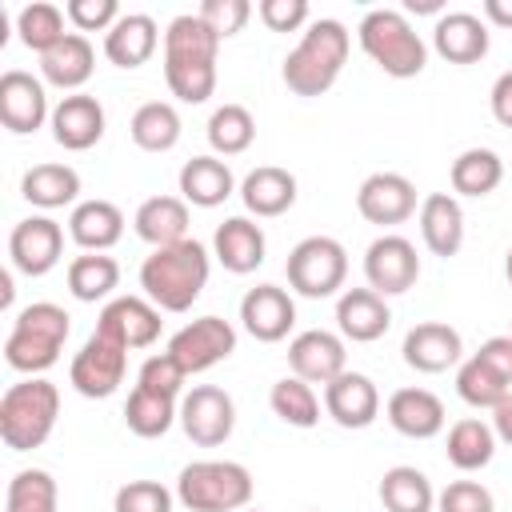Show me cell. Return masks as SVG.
Segmentation results:
<instances>
[{"mask_svg":"<svg viewBox=\"0 0 512 512\" xmlns=\"http://www.w3.org/2000/svg\"><path fill=\"white\" fill-rule=\"evenodd\" d=\"M216 52H220V36L196 12L176 16L164 32L168 92L184 104H204L216 92Z\"/></svg>","mask_w":512,"mask_h":512,"instance_id":"1","label":"cell"},{"mask_svg":"<svg viewBox=\"0 0 512 512\" xmlns=\"http://www.w3.org/2000/svg\"><path fill=\"white\" fill-rule=\"evenodd\" d=\"M208 272H212L208 248L188 236L180 244L152 248V256H144L140 288L160 312H188L200 300V292L208 284Z\"/></svg>","mask_w":512,"mask_h":512,"instance_id":"2","label":"cell"},{"mask_svg":"<svg viewBox=\"0 0 512 512\" xmlns=\"http://www.w3.org/2000/svg\"><path fill=\"white\" fill-rule=\"evenodd\" d=\"M348 48H352V36H348V28L340 20H332V16L312 20L308 32L300 36V44L284 56L280 76H284L288 92L292 96H304V100L324 96L340 80L344 60H348Z\"/></svg>","mask_w":512,"mask_h":512,"instance_id":"3","label":"cell"},{"mask_svg":"<svg viewBox=\"0 0 512 512\" xmlns=\"http://www.w3.org/2000/svg\"><path fill=\"white\" fill-rule=\"evenodd\" d=\"M72 332V316L52 304V300H36L28 308L16 312L12 328H8V340H4V360L8 368L24 372V376H40L48 372L60 352H64V340Z\"/></svg>","mask_w":512,"mask_h":512,"instance_id":"4","label":"cell"},{"mask_svg":"<svg viewBox=\"0 0 512 512\" xmlns=\"http://www.w3.org/2000/svg\"><path fill=\"white\" fill-rule=\"evenodd\" d=\"M356 36H360L364 56L384 76H392V80H412L428 64V44L420 40V32L408 24V16L400 8H372V12H364Z\"/></svg>","mask_w":512,"mask_h":512,"instance_id":"5","label":"cell"},{"mask_svg":"<svg viewBox=\"0 0 512 512\" xmlns=\"http://www.w3.org/2000/svg\"><path fill=\"white\" fill-rule=\"evenodd\" d=\"M60 416V388L44 376H28L0 396V440L12 452L40 448Z\"/></svg>","mask_w":512,"mask_h":512,"instance_id":"6","label":"cell"},{"mask_svg":"<svg viewBox=\"0 0 512 512\" xmlns=\"http://www.w3.org/2000/svg\"><path fill=\"white\" fill-rule=\"evenodd\" d=\"M176 500L188 512H244L252 500V472L236 460H192L176 476Z\"/></svg>","mask_w":512,"mask_h":512,"instance_id":"7","label":"cell"},{"mask_svg":"<svg viewBox=\"0 0 512 512\" xmlns=\"http://www.w3.org/2000/svg\"><path fill=\"white\" fill-rule=\"evenodd\" d=\"M284 276H288V288L308 296V300L336 296L344 288V280H348V252L332 236H304L288 252Z\"/></svg>","mask_w":512,"mask_h":512,"instance_id":"8","label":"cell"},{"mask_svg":"<svg viewBox=\"0 0 512 512\" xmlns=\"http://www.w3.org/2000/svg\"><path fill=\"white\" fill-rule=\"evenodd\" d=\"M128 352H132V348H128L116 332H108V328L96 324V332H92V336L84 340V348L72 356L68 384H72L80 396H88V400H108V396L124 384Z\"/></svg>","mask_w":512,"mask_h":512,"instance_id":"9","label":"cell"},{"mask_svg":"<svg viewBox=\"0 0 512 512\" xmlns=\"http://www.w3.org/2000/svg\"><path fill=\"white\" fill-rule=\"evenodd\" d=\"M180 428L200 448H220L236 428V404L216 384H196L180 396Z\"/></svg>","mask_w":512,"mask_h":512,"instance_id":"10","label":"cell"},{"mask_svg":"<svg viewBox=\"0 0 512 512\" xmlns=\"http://www.w3.org/2000/svg\"><path fill=\"white\" fill-rule=\"evenodd\" d=\"M164 352H168L188 376H196V372H208L212 364H220V360H228V356L236 352V328H232L228 320H220V316H200V320L184 324V328L168 340Z\"/></svg>","mask_w":512,"mask_h":512,"instance_id":"11","label":"cell"},{"mask_svg":"<svg viewBox=\"0 0 512 512\" xmlns=\"http://www.w3.org/2000/svg\"><path fill=\"white\" fill-rule=\"evenodd\" d=\"M364 280L380 296H400L420 280V256L408 236L384 232L364 252Z\"/></svg>","mask_w":512,"mask_h":512,"instance_id":"12","label":"cell"},{"mask_svg":"<svg viewBox=\"0 0 512 512\" xmlns=\"http://www.w3.org/2000/svg\"><path fill=\"white\" fill-rule=\"evenodd\" d=\"M8 256H12V268L16 272L44 276L64 256V228L52 216H28V220L12 224V232H8Z\"/></svg>","mask_w":512,"mask_h":512,"instance_id":"13","label":"cell"},{"mask_svg":"<svg viewBox=\"0 0 512 512\" xmlns=\"http://www.w3.org/2000/svg\"><path fill=\"white\" fill-rule=\"evenodd\" d=\"M44 120H52L48 96H44V80H36L32 72L8 68L0 76V124L12 136H28V132L44 128Z\"/></svg>","mask_w":512,"mask_h":512,"instance_id":"14","label":"cell"},{"mask_svg":"<svg viewBox=\"0 0 512 512\" xmlns=\"http://www.w3.org/2000/svg\"><path fill=\"white\" fill-rule=\"evenodd\" d=\"M356 212L368 224H380V228L404 224L416 212V184L400 172H372L356 188Z\"/></svg>","mask_w":512,"mask_h":512,"instance_id":"15","label":"cell"},{"mask_svg":"<svg viewBox=\"0 0 512 512\" xmlns=\"http://www.w3.org/2000/svg\"><path fill=\"white\" fill-rule=\"evenodd\" d=\"M240 324L252 340L260 344H276L292 332L296 324V300L280 288V284H256L244 292L240 300Z\"/></svg>","mask_w":512,"mask_h":512,"instance_id":"16","label":"cell"},{"mask_svg":"<svg viewBox=\"0 0 512 512\" xmlns=\"http://www.w3.org/2000/svg\"><path fill=\"white\" fill-rule=\"evenodd\" d=\"M404 364L424 372V376H436V372H448V368H460V356H464V340L452 324L444 320H424V324H412L404 344Z\"/></svg>","mask_w":512,"mask_h":512,"instance_id":"17","label":"cell"},{"mask_svg":"<svg viewBox=\"0 0 512 512\" xmlns=\"http://www.w3.org/2000/svg\"><path fill=\"white\" fill-rule=\"evenodd\" d=\"M344 360H348L344 336L340 332H328V328H308V332L292 336V344H288V368H292V376H300L308 384L336 380L348 368Z\"/></svg>","mask_w":512,"mask_h":512,"instance_id":"18","label":"cell"},{"mask_svg":"<svg viewBox=\"0 0 512 512\" xmlns=\"http://www.w3.org/2000/svg\"><path fill=\"white\" fill-rule=\"evenodd\" d=\"M52 140L68 152H88L92 144H100L104 136V104L88 92H72V96H60V104L52 108Z\"/></svg>","mask_w":512,"mask_h":512,"instance_id":"19","label":"cell"},{"mask_svg":"<svg viewBox=\"0 0 512 512\" xmlns=\"http://www.w3.org/2000/svg\"><path fill=\"white\" fill-rule=\"evenodd\" d=\"M324 412L340 428H368L380 416V392L364 372H340L324 384Z\"/></svg>","mask_w":512,"mask_h":512,"instance_id":"20","label":"cell"},{"mask_svg":"<svg viewBox=\"0 0 512 512\" xmlns=\"http://www.w3.org/2000/svg\"><path fill=\"white\" fill-rule=\"evenodd\" d=\"M336 328L352 344H372L392 328V308L372 288H344L336 300Z\"/></svg>","mask_w":512,"mask_h":512,"instance_id":"21","label":"cell"},{"mask_svg":"<svg viewBox=\"0 0 512 512\" xmlns=\"http://www.w3.org/2000/svg\"><path fill=\"white\" fill-rule=\"evenodd\" d=\"M388 424L408 436V440H432L436 432H444V400L428 388H396L384 404Z\"/></svg>","mask_w":512,"mask_h":512,"instance_id":"22","label":"cell"},{"mask_svg":"<svg viewBox=\"0 0 512 512\" xmlns=\"http://www.w3.org/2000/svg\"><path fill=\"white\" fill-rule=\"evenodd\" d=\"M264 252H268V240H264V228L248 216H228L216 236H212V256L232 272V276H248L264 264Z\"/></svg>","mask_w":512,"mask_h":512,"instance_id":"23","label":"cell"},{"mask_svg":"<svg viewBox=\"0 0 512 512\" xmlns=\"http://www.w3.org/2000/svg\"><path fill=\"white\" fill-rule=\"evenodd\" d=\"M488 24L476 12H444L432 24V48L448 64H476L488 56Z\"/></svg>","mask_w":512,"mask_h":512,"instance_id":"24","label":"cell"},{"mask_svg":"<svg viewBox=\"0 0 512 512\" xmlns=\"http://www.w3.org/2000/svg\"><path fill=\"white\" fill-rule=\"evenodd\" d=\"M96 324L108 328V332H116L128 348H148V344H156L164 320H160V308L148 296H112L100 308Z\"/></svg>","mask_w":512,"mask_h":512,"instance_id":"25","label":"cell"},{"mask_svg":"<svg viewBox=\"0 0 512 512\" xmlns=\"http://www.w3.org/2000/svg\"><path fill=\"white\" fill-rule=\"evenodd\" d=\"M420 240L432 256H456L464 244V208L452 192H428L420 200Z\"/></svg>","mask_w":512,"mask_h":512,"instance_id":"26","label":"cell"},{"mask_svg":"<svg viewBox=\"0 0 512 512\" xmlns=\"http://www.w3.org/2000/svg\"><path fill=\"white\" fill-rule=\"evenodd\" d=\"M92 68H96V48L88 44L84 32H68L56 48H48V52L40 56V76H44V84H52V88H60V92H68V96L88 84Z\"/></svg>","mask_w":512,"mask_h":512,"instance_id":"27","label":"cell"},{"mask_svg":"<svg viewBox=\"0 0 512 512\" xmlns=\"http://www.w3.org/2000/svg\"><path fill=\"white\" fill-rule=\"evenodd\" d=\"M160 44V28L148 12H124L108 32H104V56L116 68H140L152 60Z\"/></svg>","mask_w":512,"mask_h":512,"instance_id":"28","label":"cell"},{"mask_svg":"<svg viewBox=\"0 0 512 512\" xmlns=\"http://www.w3.org/2000/svg\"><path fill=\"white\" fill-rule=\"evenodd\" d=\"M240 200L256 220L284 216L296 204V176L276 164H260L240 180Z\"/></svg>","mask_w":512,"mask_h":512,"instance_id":"29","label":"cell"},{"mask_svg":"<svg viewBox=\"0 0 512 512\" xmlns=\"http://www.w3.org/2000/svg\"><path fill=\"white\" fill-rule=\"evenodd\" d=\"M176 184H180V200L196 204V208H216V204H224L236 192V176H232V168L220 156H192V160H184Z\"/></svg>","mask_w":512,"mask_h":512,"instance_id":"30","label":"cell"},{"mask_svg":"<svg viewBox=\"0 0 512 512\" xmlns=\"http://www.w3.org/2000/svg\"><path fill=\"white\" fill-rule=\"evenodd\" d=\"M132 228L144 244L152 248H168V244H180L188 240V204L180 196H148L136 216H132Z\"/></svg>","mask_w":512,"mask_h":512,"instance_id":"31","label":"cell"},{"mask_svg":"<svg viewBox=\"0 0 512 512\" xmlns=\"http://www.w3.org/2000/svg\"><path fill=\"white\" fill-rule=\"evenodd\" d=\"M68 236L84 252H108L124 236V212L112 200H80L68 216Z\"/></svg>","mask_w":512,"mask_h":512,"instance_id":"32","label":"cell"},{"mask_svg":"<svg viewBox=\"0 0 512 512\" xmlns=\"http://www.w3.org/2000/svg\"><path fill=\"white\" fill-rule=\"evenodd\" d=\"M496 444H500V436H496L492 424H484V420H476V416H464V420H456V424L448 428L444 456H448V464L460 468V472H480V468L492 464Z\"/></svg>","mask_w":512,"mask_h":512,"instance_id":"33","label":"cell"},{"mask_svg":"<svg viewBox=\"0 0 512 512\" xmlns=\"http://www.w3.org/2000/svg\"><path fill=\"white\" fill-rule=\"evenodd\" d=\"M20 196L32 204V208H64V204H76L80 196V172L72 164H32L20 180Z\"/></svg>","mask_w":512,"mask_h":512,"instance_id":"34","label":"cell"},{"mask_svg":"<svg viewBox=\"0 0 512 512\" xmlns=\"http://www.w3.org/2000/svg\"><path fill=\"white\" fill-rule=\"evenodd\" d=\"M180 128V112L168 100H148L128 120V136L144 152H172L180 144Z\"/></svg>","mask_w":512,"mask_h":512,"instance_id":"35","label":"cell"},{"mask_svg":"<svg viewBox=\"0 0 512 512\" xmlns=\"http://www.w3.org/2000/svg\"><path fill=\"white\" fill-rule=\"evenodd\" d=\"M380 504L388 512H432L436 508V488L432 480L412 468V464H396L380 476Z\"/></svg>","mask_w":512,"mask_h":512,"instance_id":"36","label":"cell"},{"mask_svg":"<svg viewBox=\"0 0 512 512\" xmlns=\"http://www.w3.org/2000/svg\"><path fill=\"white\" fill-rule=\"evenodd\" d=\"M448 180H452V192H456V196L480 200V196H488V192L500 188V180H504V160H500L492 148H464V152L452 160Z\"/></svg>","mask_w":512,"mask_h":512,"instance_id":"37","label":"cell"},{"mask_svg":"<svg viewBox=\"0 0 512 512\" xmlns=\"http://www.w3.org/2000/svg\"><path fill=\"white\" fill-rule=\"evenodd\" d=\"M116 288H120V264H116L112 256H104V252L72 256V264H68V292H72L80 304L108 300Z\"/></svg>","mask_w":512,"mask_h":512,"instance_id":"38","label":"cell"},{"mask_svg":"<svg viewBox=\"0 0 512 512\" xmlns=\"http://www.w3.org/2000/svg\"><path fill=\"white\" fill-rule=\"evenodd\" d=\"M176 420H180V400H172V396H156V392H148V388H140V384L128 392L124 424H128L132 436H140V440H156V436H164Z\"/></svg>","mask_w":512,"mask_h":512,"instance_id":"39","label":"cell"},{"mask_svg":"<svg viewBox=\"0 0 512 512\" xmlns=\"http://www.w3.org/2000/svg\"><path fill=\"white\" fill-rule=\"evenodd\" d=\"M256 140V120L244 104H220L208 116V144L216 156H240Z\"/></svg>","mask_w":512,"mask_h":512,"instance_id":"40","label":"cell"},{"mask_svg":"<svg viewBox=\"0 0 512 512\" xmlns=\"http://www.w3.org/2000/svg\"><path fill=\"white\" fill-rule=\"evenodd\" d=\"M268 404H272V412H276L288 428H316V424H320V396H316L312 384L300 380V376L276 380L272 392H268Z\"/></svg>","mask_w":512,"mask_h":512,"instance_id":"41","label":"cell"},{"mask_svg":"<svg viewBox=\"0 0 512 512\" xmlns=\"http://www.w3.org/2000/svg\"><path fill=\"white\" fill-rule=\"evenodd\" d=\"M16 32H20V44L24 48H32V52H48V48H56L68 32H64V12L56 8V4H48V0H32V4H24L20 12H16Z\"/></svg>","mask_w":512,"mask_h":512,"instance_id":"42","label":"cell"},{"mask_svg":"<svg viewBox=\"0 0 512 512\" xmlns=\"http://www.w3.org/2000/svg\"><path fill=\"white\" fill-rule=\"evenodd\" d=\"M56 480L52 472L44 468H20L12 480H8V492H4V512H56Z\"/></svg>","mask_w":512,"mask_h":512,"instance_id":"43","label":"cell"},{"mask_svg":"<svg viewBox=\"0 0 512 512\" xmlns=\"http://www.w3.org/2000/svg\"><path fill=\"white\" fill-rule=\"evenodd\" d=\"M456 392H460L464 404H472V408H488V412H492V408L512 392V384L500 380L480 356H468V360H460V368H456Z\"/></svg>","mask_w":512,"mask_h":512,"instance_id":"44","label":"cell"},{"mask_svg":"<svg viewBox=\"0 0 512 512\" xmlns=\"http://www.w3.org/2000/svg\"><path fill=\"white\" fill-rule=\"evenodd\" d=\"M176 492H168L160 480H128L116 488L112 508L116 512H172Z\"/></svg>","mask_w":512,"mask_h":512,"instance_id":"45","label":"cell"},{"mask_svg":"<svg viewBox=\"0 0 512 512\" xmlns=\"http://www.w3.org/2000/svg\"><path fill=\"white\" fill-rule=\"evenodd\" d=\"M184 380H188V372H184L168 352L148 356V360L140 364V372H136V384H140V388H148V392H156V396H172V400L184 396Z\"/></svg>","mask_w":512,"mask_h":512,"instance_id":"46","label":"cell"},{"mask_svg":"<svg viewBox=\"0 0 512 512\" xmlns=\"http://www.w3.org/2000/svg\"><path fill=\"white\" fill-rule=\"evenodd\" d=\"M436 512H496V500L480 480H452L436 492Z\"/></svg>","mask_w":512,"mask_h":512,"instance_id":"47","label":"cell"},{"mask_svg":"<svg viewBox=\"0 0 512 512\" xmlns=\"http://www.w3.org/2000/svg\"><path fill=\"white\" fill-rule=\"evenodd\" d=\"M196 16H200L220 40H228V36H236V32L248 24L252 4H248V0H204V4L196 8Z\"/></svg>","mask_w":512,"mask_h":512,"instance_id":"48","label":"cell"},{"mask_svg":"<svg viewBox=\"0 0 512 512\" xmlns=\"http://www.w3.org/2000/svg\"><path fill=\"white\" fill-rule=\"evenodd\" d=\"M64 16L80 28V32H108L124 12L116 0H68L64 4Z\"/></svg>","mask_w":512,"mask_h":512,"instance_id":"49","label":"cell"},{"mask_svg":"<svg viewBox=\"0 0 512 512\" xmlns=\"http://www.w3.org/2000/svg\"><path fill=\"white\" fill-rule=\"evenodd\" d=\"M256 16L268 32H296L300 24H308V0H260Z\"/></svg>","mask_w":512,"mask_h":512,"instance_id":"50","label":"cell"},{"mask_svg":"<svg viewBox=\"0 0 512 512\" xmlns=\"http://www.w3.org/2000/svg\"><path fill=\"white\" fill-rule=\"evenodd\" d=\"M472 356H480L500 380L512 384V336H508V332H504V336H488V340L480 344V352H472Z\"/></svg>","mask_w":512,"mask_h":512,"instance_id":"51","label":"cell"},{"mask_svg":"<svg viewBox=\"0 0 512 512\" xmlns=\"http://www.w3.org/2000/svg\"><path fill=\"white\" fill-rule=\"evenodd\" d=\"M488 104H492V116L500 128H512V68L496 76L492 92H488Z\"/></svg>","mask_w":512,"mask_h":512,"instance_id":"52","label":"cell"},{"mask_svg":"<svg viewBox=\"0 0 512 512\" xmlns=\"http://www.w3.org/2000/svg\"><path fill=\"white\" fill-rule=\"evenodd\" d=\"M480 12H484V24L512 28V0H484V4H480Z\"/></svg>","mask_w":512,"mask_h":512,"instance_id":"53","label":"cell"},{"mask_svg":"<svg viewBox=\"0 0 512 512\" xmlns=\"http://www.w3.org/2000/svg\"><path fill=\"white\" fill-rule=\"evenodd\" d=\"M492 428H496V436H500L504 444H512V392L492 408Z\"/></svg>","mask_w":512,"mask_h":512,"instance_id":"54","label":"cell"},{"mask_svg":"<svg viewBox=\"0 0 512 512\" xmlns=\"http://www.w3.org/2000/svg\"><path fill=\"white\" fill-rule=\"evenodd\" d=\"M404 12H412V16H424V12H428V16L440 20V16H444V0H408Z\"/></svg>","mask_w":512,"mask_h":512,"instance_id":"55","label":"cell"},{"mask_svg":"<svg viewBox=\"0 0 512 512\" xmlns=\"http://www.w3.org/2000/svg\"><path fill=\"white\" fill-rule=\"evenodd\" d=\"M504 276H508V284H512V248H508V256H504Z\"/></svg>","mask_w":512,"mask_h":512,"instance_id":"56","label":"cell"},{"mask_svg":"<svg viewBox=\"0 0 512 512\" xmlns=\"http://www.w3.org/2000/svg\"><path fill=\"white\" fill-rule=\"evenodd\" d=\"M244 512H260V508H244Z\"/></svg>","mask_w":512,"mask_h":512,"instance_id":"57","label":"cell"},{"mask_svg":"<svg viewBox=\"0 0 512 512\" xmlns=\"http://www.w3.org/2000/svg\"><path fill=\"white\" fill-rule=\"evenodd\" d=\"M308 512H316V508H308Z\"/></svg>","mask_w":512,"mask_h":512,"instance_id":"58","label":"cell"},{"mask_svg":"<svg viewBox=\"0 0 512 512\" xmlns=\"http://www.w3.org/2000/svg\"><path fill=\"white\" fill-rule=\"evenodd\" d=\"M508 336H512V328H508Z\"/></svg>","mask_w":512,"mask_h":512,"instance_id":"59","label":"cell"}]
</instances>
